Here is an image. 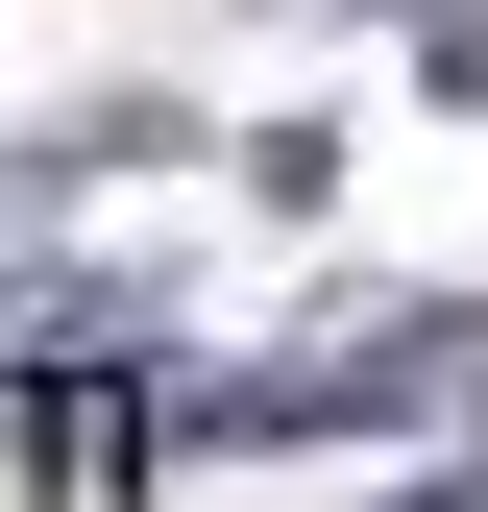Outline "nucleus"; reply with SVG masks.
Masks as SVG:
<instances>
[{
	"label": "nucleus",
	"mask_w": 488,
	"mask_h": 512,
	"mask_svg": "<svg viewBox=\"0 0 488 512\" xmlns=\"http://www.w3.org/2000/svg\"><path fill=\"white\" fill-rule=\"evenodd\" d=\"M464 317H342L318 366H269V391H196V439H366V415H415V391H464Z\"/></svg>",
	"instance_id": "f257e3e1"
},
{
	"label": "nucleus",
	"mask_w": 488,
	"mask_h": 512,
	"mask_svg": "<svg viewBox=\"0 0 488 512\" xmlns=\"http://www.w3.org/2000/svg\"><path fill=\"white\" fill-rule=\"evenodd\" d=\"M171 147V98H98V122H49V147H0V220H25V196H74V171H147Z\"/></svg>",
	"instance_id": "f03ea898"
}]
</instances>
